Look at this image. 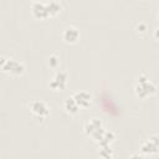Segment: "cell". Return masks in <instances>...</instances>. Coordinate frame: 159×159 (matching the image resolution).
Segmentation results:
<instances>
[{"instance_id":"13","label":"cell","mask_w":159,"mask_h":159,"mask_svg":"<svg viewBox=\"0 0 159 159\" xmlns=\"http://www.w3.org/2000/svg\"><path fill=\"white\" fill-rule=\"evenodd\" d=\"M99 155L102 157V158H112L113 157V152H112V149H111V145H108V147H102L101 149H99Z\"/></svg>"},{"instance_id":"12","label":"cell","mask_w":159,"mask_h":159,"mask_svg":"<svg viewBox=\"0 0 159 159\" xmlns=\"http://www.w3.org/2000/svg\"><path fill=\"white\" fill-rule=\"evenodd\" d=\"M46 6H47V10H48L50 16H55V15H57V14L61 11V9H62V7H61V4H60L58 1H55V0L47 2Z\"/></svg>"},{"instance_id":"17","label":"cell","mask_w":159,"mask_h":159,"mask_svg":"<svg viewBox=\"0 0 159 159\" xmlns=\"http://www.w3.org/2000/svg\"><path fill=\"white\" fill-rule=\"evenodd\" d=\"M34 1H40V0H34Z\"/></svg>"},{"instance_id":"1","label":"cell","mask_w":159,"mask_h":159,"mask_svg":"<svg viewBox=\"0 0 159 159\" xmlns=\"http://www.w3.org/2000/svg\"><path fill=\"white\" fill-rule=\"evenodd\" d=\"M155 92H157V87L152 81H149L147 75H144V73L139 75L138 76V82L134 86L135 96L142 98V99H144V98H148V97L153 96Z\"/></svg>"},{"instance_id":"2","label":"cell","mask_w":159,"mask_h":159,"mask_svg":"<svg viewBox=\"0 0 159 159\" xmlns=\"http://www.w3.org/2000/svg\"><path fill=\"white\" fill-rule=\"evenodd\" d=\"M106 129L103 128V123L101 122V119L97 118H92L89 119L86 124H84V133L91 137L94 142H99V139L102 138V135L104 134Z\"/></svg>"},{"instance_id":"7","label":"cell","mask_w":159,"mask_h":159,"mask_svg":"<svg viewBox=\"0 0 159 159\" xmlns=\"http://www.w3.org/2000/svg\"><path fill=\"white\" fill-rule=\"evenodd\" d=\"M31 12H32V15L36 19H40V20H45V19H48L50 17V14H48V10H47L46 4L41 2V1H35L32 4Z\"/></svg>"},{"instance_id":"5","label":"cell","mask_w":159,"mask_h":159,"mask_svg":"<svg viewBox=\"0 0 159 159\" xmlns=\"http://www.w3.org/2000/svg\"><path fill=\"white\" fill-rule=\"evenodd\" d=\"M67 80H68V75L65 71H57L53 77L50 81V87L53 91H62L65 89L66 84H67Z\"/></svg>"},{"instance_id":"14","label":"cell","mask_w":159,"mask_h":159,"mask_svg":"<svg viewBox=\"0 0 159 159\" xmlns=\"http://www.w3.org/2000/svg\"><path fill=\"white\" fill-rule=\"evenodd\" d=\"M58 65H60V58H58L56 55H51V56L48 57V66H50L51 68H57Z\"/></svg>"},{"instance_id":"6","label":"cell","mask_w":159,"mask_h":159,"mask_svg":"<svg viewBox=\"0 0 159 159\" xmlns=\"http://www.w3.org/2000/svg\"><path fill=\"white\" fill-rule=\"evenodd\" d=\"M30 111L34 116L39 117V118H46L50 114V108L48 106L40 99H35L30 103Z\"/></svg>"},{"instance_id":"15","label":"cell","mask_w":159,"mask_h":159,"mask_svg":"<svg viewBox=\"0 0 159 159\" xmlns=\"http://www.w3.org/2000/svg\"><path fill=\"white\" fill-rule=\"evenodd\" d=\"M137 30H138V32H145V30H147L145 24H139V25L137 26Z\"/></svg>"},{"instance_id":"11","label":"cell","mask_w":159,"mask_h":159,"mask_svg":"<svg viewBox=\"0 0 159 159\" xmlns=\"http://www.w3.org/2000/svg\"><path fill=\"white\" fill-rule=\"evenodd\" d=\"M114 138H116V135H114V133H113L112 130H106V132H104V134L102 135V138H101V139H99V142H98L99 148L111 145V143L114 140Z\"/></svg>"},{"instance_id":"16","label":"cell","mask_w":159,"mask_h":159,"mask_svg":"<svg viewBox=\"0 0 159 159\" xmlns=\"http://www.w3.org/2000/svg\"><path fill=\"white\" fill-rule=\"evenodd\" d=\"M154 37L159 41V27H157V29L154 30Z\"/></svg>"},{"instance_id":"10","label":"cell","mask_w":159,"mask_h":159,"mask_svg":"<svg viewBox=\"0 0 159 159\" xmlns=\"http://www.w3.org/2000/svg\"><path fill=\"white\" fill-rule=\"evenodd\" d=\"M63 109H65L66 113H68V114H71V116L76 114V113L80 111V106H78L77 102L75 101L73 96L65 99V102H63Z\"/></svg>"},{"instance_id":"8","label":"cell","mask_w":159,"mask_h":159,"mask_svg":"<svg viewBox=\"0 0 159 159\" xmlns=\"http://www.w3.org/2000/svg\"><path fill=\"white\" fill-rule=\"evenodd\" d=\"M62 39L66 43H76L80 40V30L75 26H67L62 32Z\"/></svg>"},{"instance_id":"4","label":"cell","mask_w":159,"mask_h":159,"mask_svg":"<svg viewBox=\"0 0 159 159\" xmlns=\"http://www.w3.org/2000/svg\"><path fill=\"white\" fill-rule=\"evenodd\" d=\"M140 152L145 155H153L159 153V135H152L142 143Z\"/></svg>"},{"instance_id":"3","label":"cell","mask_w":159,"mask_h":159,"mask_svg":"<svg viewBox=\"0 0 159 159\" xmlns=\"http://www.w3.org/2000/svg\"><path fill=\"white\" fill-rule=\"evenodd\" d=\"M1 70L5 73L12 75V76H20L25 72V65L15 58H1L0 62Z\"/></svg>"},{"instance_id":"9","label":"cell","mask_w":159,"mask_h":159,"mask_svg":"<svg viewBox=\"0 0 159 159\" xmlns=\"http://www.w3.org/2000/svg\"><path fill=\"white\" fill-rule=\"evenodd\" d=\"M73 98L75 101L77 102V104L80 106V108H86L91 104V101H92V96L86 92V91H78L73 94Z\"/></svg>"}]
</instances>
